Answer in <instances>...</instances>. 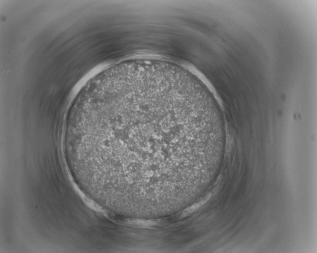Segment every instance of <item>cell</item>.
Wrapping results in <instances>:
<instances>
[{
  "label": "cell",
  "mask_w": 317,
  "mask_h": 253,
  "mask_svg": "<svg viewBox=\"0 0 317 253\" xmlns=\"http://www.w3.org/2000/svg\"><path fill=\"white\" fill-rule=\"evenodd\" d=\"M65 129L86 187L126 217L161 214L195 197L219 130L195 80L157 66H122L77 94Z\"/></svg>",
  "instance_id": "1"
}]
</instances>
